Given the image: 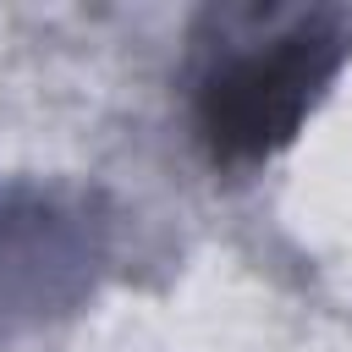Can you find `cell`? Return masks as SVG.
Instances as JSON below:
<instances>
[{
	"instance_id": "cell-1",
	"label": "cell",
	"mask_w": 352,
	"mask_h": 352,
	"mask_svg": "<svg viewBox=\"0 0 352 352\" xmlns=\"http://www.w3.org/2000/svg\"><path fill=\"white\" fill-rule=\"evenodd\" d=\"M336 60H341V38L324 33L319 22H302L270 38L264 50L220 66L198 99V126L214 160H253V154L280 148L308 116Z\"/></svg>"
}]
</instances>
